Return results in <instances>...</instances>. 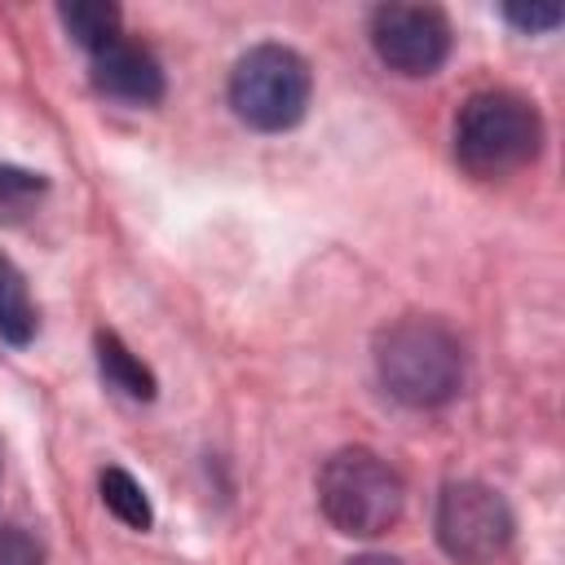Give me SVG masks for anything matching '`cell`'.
Here are the masks:
<instances>
[{
    "label": "cell",
    "instance_id": "cell-1",
    "mask_svg": "<svg viewBox=\"0 0 565 565\" xmlns=\"http://www.w3.org/2000/svg\"><path fill=\"white\" fill-rule=\"evenodd\" d=\"M539 141H543L539 110L508 88L468 97L455 119V159L481 181L521 172L539 154Z\"/></svg>",
    "mask_w": 565,
    "mask_h": 565
},
{
    "label": "cell",
    "instance_id": "cell-2",
    "mask_svg": "<svg viewBox=\"0 0 565 565\" xmlns=\"http://www.w3.org/2000/svg\"><path fill=\"white\" fill-rule=\"evenodd\" d=\"M375 366L384 388L406 406H441L459 393L463 353L437 318H402L380 331Z\"/></svg>",
    "mask_w": 565,
    "mask_h": 565
},
{
    "label": "cell",
    "instance_id": "cell-3",
    "mask_svg": "<svg viewBox=\"0 0 565 565\" xmlns=\"http://www.w3.org/2000/svg\"><path fill=\"white\" fill-rule=\"evenodd\" d=\"M318 503L327 512V521L340 534H358V539H375L388 525H397L406 490L402 477L366 446H349L335 450L322 472H318Z\"/></svg>",
    "mask_w": 565,
    "mask_h": 565
},
{
    "label": "cell",
    "instance_id": "cell-4",
    "mask_svg": "<svg viewBox=\"0 0 565 565\" xmlns=\"http://www.w3.org/2000/svg\"><path fill=\"white\" fill-rule=\"evenodd\" d=\"M313 93L309 62L287 44H256L234 62L230 106L243 124L260 132H282L305 119Z\"/></svg>",
    "mask_w": 565,
    "mask_h": 565
},
{
    "label": "cell",
    "instance_id": "cell-5",
    "mask_svg": "<svg viewBox=\"0 0 565 565\" xmlns=\"http://www.w3.org/2000/svg\"><path fill=\"white\" fill-rule=\"evenodd\" d=\"M437 539L463 565L494 561L512 539L508 503L481 481H450L437 503Z\"/></svg>",
    "mask_w": 565,
    "mask_h": 565
},
{
    "label": "cell",
    "instance_id": "cell-6",
    "mask_svg": "<svg viewBox=\"0 0 565 565\" xmlns=\"http://www.w3.org/2000/svg\"><path fill=\"white\" fill-rule=\"evenodd\" d=\"M371 44L384 66L433 75L450 53V22L437 4H380L371 13Z\"/></svg>",
    "mask_w": 565,
    "mask_h": 565
},
{
    "label": "cell",
    "instance_id": "cell-7",
    "mask_svg": "<svg viewBox=\"0 0 565 565\" xmlns=\"http://www.w3.org/2000/svg\"><path fill=\"white\" fill-rule=\"evenodd\" d=\"M93 84H97V93L128 102V106H150L163 97V71H159L154 53L124 35L93 53Z\"/></svg>",
    "mask_w": 565,
    "mask_h": 565
},
{
    "label": "cell",
    "instance_id": "cell-8",
    "mask_svg": "<svg viewBox=\"0 0 565 565\" xmlns=\"http://www.w3.org/2000/svg\"><path fill=\"white\" fill-rule=\"evenodd\" d=\"M97 366H102L106 384L119 388L124 397H132V402H150V397H154V375H150V371L124 349V340L110 335V331L97 335Z\"/></svg>",
    "mask_w": 565,
    "mask_h": 565
},
{
    "label": "cell",
    "instance_id": "cell-9",
    "mask_svg": "<svg viewBox=\"0 0 565 565\" xmlns=\"http://www.w3.org/2000/svg\"><path fill=\"white\" fill-rule=\"evenodd\" d=\"M57 18L75 35V44H84L88 53L119 40V9L106 4V0H71V4L57 9Z\"/></svg>",
    "mask_w": 565,
    "mask_h": 565
},
{
    "label": "cell",
    "instance_id": "cell-10",
    "mask_svg": "<svg viewBox=\"0 0 565 565\" xmlns=\"http://www.w3.org/2000/svg\"><path fill=\"white\" fill-rule=\"evenodd\" d=\"M35 335V305L26 291V278L0 256V340L26 344Z\"/></svg>",
    "mask_w": 565,
    "mask_h": 565
},
{
    "label": "cell",
    "instance_id": "cell-11",
    "mask_svg": "<svg viewBox=\"0 0 565 565\" xmlns=\"http://www.w3.org/2000/svg\"><path fill=\"white\" fill-rule=\"evenodd\" d=\"M102 503L132 530H146L150 525V503H146V490L137 486L132 472L124 468H106L102 472Z\"/></svg>",
    "mask_w": 565,
    "mask_h": 565
},
{
    "label": "cell",
    "instance_id": "cell-12",
    "mask_svg": "<svg viewBox=\"0 0 565 565\" xmlns=\"http://www.w3.org/2000/svg\"><path fill=\"white\" fill-rule=\"evenodd\" d=\"M40 199H44V177H40V172L0 163V225L26 221Z\"/></svg>",
    "mask_w": 565,
    "mask_h": 565
},
{
    "label": "cell",
    "instance_id": "cell-13",
    "mask_svg": "<svg viewBox=\"0 0 565 565\" xmlns=\"http://www.w3.org/2000/svg\"><path fill=\"white\" fill-rule=\"evenodd\" d=\"M0 565H40V543L18 525H0Z\"/></svg>",
    "mask_w": 565,
    "mask_h": 565
},
{
    "label": "cell",
    "instance_id": "cell-14",
    "mask_svg": "<svg viewBox=\"0 0 565 565\" xmlns=\"http://www.w3.org/2000/svg\"><path fill=\"white\" fill-rule=\"evenodd\" d=\"M503 13H508V22H516L521 31H552V26L561 22V9H556V4H530V9L512 4V9H503Z\"/></svg>",
    "mask_w": 565,
    "mask_h": 565
},
{
    "label": "cell",
    "instance_id": "cell-15",
    "mask_svg": "<svg viewBox=\"0 0 565 565\" xmlns=\"http://www.w3.org/2000/svg\"><path fill=\"white\" fill-rule=\"evenodd\" d=\"M349 565H402V561H393V556H358Z\"/></svg>",
    "mask_w": 565,
    "mask_h": 565
}]
</instances>
